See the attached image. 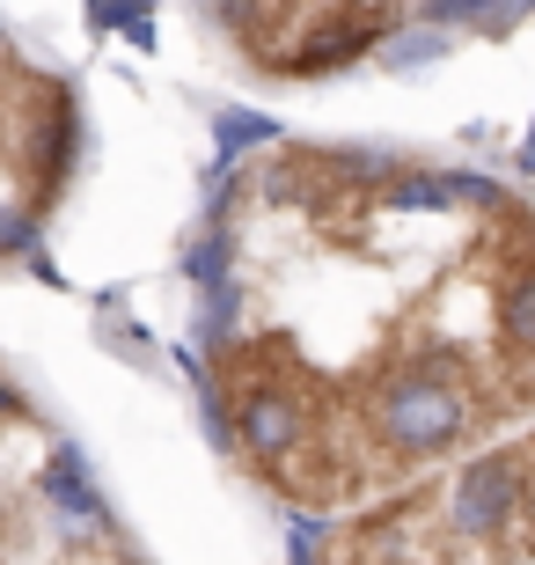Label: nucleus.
Listing matches in <instances>:
<instances>
[{
    "label": "nucleus",
    "instance_id": "obj_1",
    "mask_svg": "<svg viewBox=\"0 0 535 565\" xmlns=\"http://www.w3.org/2000/svg\"><path fill=\"white\" fill-rule=\"evenodd\" d=\"M191 279L206 419L293 507H374L535 412V213L484 177L287 147Z\"/></svg>",
    "mask_w": 535,
    "mask_h": 565
},
{
    "label": "nucleus",
    "instance_id": "obj_2",
    "mask_svg": "<svg viewBox=\"0 0 535 565\" xmlns=\"http://www.w3.org/2000/svg\"><path fill=\"white\" fill-rule=\"evenodd\" d=\"M309 565H535V434L352 507L309 544Z\"/></svg>",
    "mask_w": 535,
    "mask_h": 565
}]
</instances>
